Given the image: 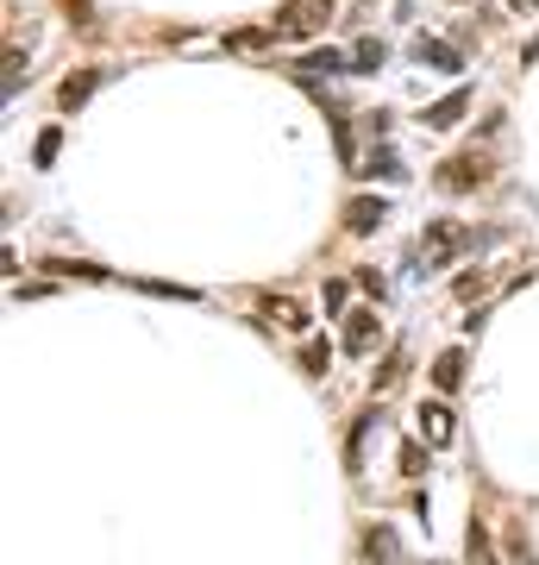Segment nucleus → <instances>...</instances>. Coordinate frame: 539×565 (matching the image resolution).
<instances>
[{"instance_id":"10","label":"nucleus","mask_w":539,"mask_h":565,"mask_svg":"<svg viewBox=\"0 0 539 565\" xmlns=\"http://www.w3.org/2000/svg\"><path fill=\"white\" fill-rule=\"evenodd\" d=\"M88 95H95V70H82V76L63 82V95H57V102H63V107H82Z\"/></svg>"},{"instance_id":"5","label":"nucleus","mask_w":539,"mask_h":565,"mask_svg":"<svg viewBox=\"0 0 539 565\" xmlns=\"http://www.w3.org/2000/svg\"><path fill=\"white\" fill-rule=\"evenodd\" d=\"M345 321H352V327H345V352H358V359H364V352H370V340H377V315H370V308H358V315H345Z\"/></svg>"},{"instance_id":"3","label":"nucleus","mask_w":539,"mask_h":565,"mask_svg":"<svg viewBox=\"0 0 539 565\" xmlns=\"http://www.w3.org/2000/svg\"><path fill=\"white\" fill-rule=\"evenodd\" d=\"M445 195H464V189H483L489 182V158L483 151H459L452 163H440V177H433Z\"/></svg>"},{"instance_id":"8","label":"nucleus","mask_w":539,"mask_h":565,"mask_svg":"<svg viewBox=\"0 0 539 565\" xmlns=\"http://www.w3.org/2000/svg\"><path fill=\"white\" fill-rule=\"evenodd\" d=\"M414 51H420V63H433V70H459V51H452V44H440V39H420Z\"/></svg>"},{"instance_id":"12","label":"nucleus","mask_w":539,"mask_h":565,"mask_svg":"<svg viewBox=\"0 0 539 565\" xmlns=\"http://www.w3.org/2000/svg\"><path fill=\"white\" fill-rule=\"evenodd\" d=\"M352 63H358V70H382V44H377V39H358Z\"/></svg>"},{"instance_id":"9","label":"nucleus","mask_w":539,"mask_h":565,"mask_svg":"<svg viewBox=\"0 0 539 565\" xmlns=\"http://www.w3.org/2000/svg\"><path fill=\"white\" fill-rule=\"evenodd\" d=\"M377 221H382V202H352L345 207V226H352V233H370Z\"/></svg>"},{"instance_id":"4","label":"nucleus","mask_w":539,"mask_h":565,"mask_svg":"<svg viewBox=\"0 0 539 565\" xmlns=\"http://www.w3.org/2000/svg\"><path fill=\"white\" fill-rule=\"evenodd\" d=\"M263 315H270L277 327H289V333H308V308H301L295 296H270V302H263Z\"/></svg>"},{"instance_id":"16","label":"nucleus","mask_w":539,"mask_h":565,"mask_svg":"<svg viewBox=\"0 0 539 565\" xmlns=\"http://www.w3.org/2000/svg\"><path fill=\"white\" fill-rule=\"evenodd\" d=\"M508 7H527V0H508Z\"/></svg>"},{"instance_id":"1","label":"nucleus","mask_w":539,"mask_h":565,"mask_svg":"<svg viewBox=\"0 0 539 565\" xmlns=\"http://www.w3.org/2000/svg\"><path fill=\"white\" fill-rule=\"evenodd\" d=\"M326 25H333V0H282L277 20H270V32L289 39V44H301V39H320Z\"/></svg>"},{"instance_id":"7","label":"nucleus","mask_w":539,"mask_h":565,"mask_svg":"<svg viewBox=\"0 0 539 565\" xmlns=\"http://www.w3.org/2000/svg\"><path fill=\"white\" fill-rule=\"evenodd\" d=\"M420 434H427L433 446H445V440H452V415H445L440 403H433V408H420Z\"/></svg>"},{"instance_id":"15","label":"nucleus","mask_w":539,"mask_h":565,"mask_svg":"<svg viewBox=\"0 0 539 565\" xmlns=\"http://www.w3.org/2000/svg\"><path fill=\"white\" fill-rule=\"evenodd\" d=\"M263 39H277V32H233V39H226V44H233V51H258Z\"/></svg>"},{"instance_id":"13","label":"nucleus","mask_w":539,"mask_h":565,"mask_svg":"<svg viewBox=\"0 0 539 565\" xmlns=\"http://www.w3.org/2000/svg\"><path fill=\"white\" fill-rule=\"evenodd\" d=\"M364 546H370V559H396V534H389V527H377Z\"/></svg>"},{"instance_id":"2","label":"nucleus","mask_w":539,"mask_h":565,"mask_svg":"<svg viewBox=\"0 0 539 565\" xmlns=\"http://www.w3.org/2000/svg\"><path fill=\"white\" fill-rule=\"evenodd\" d=\"M459 252H471V226H464V221H433V226H427V239H420L427 270H445Z\"/></svg>"},{"instance_id":"11","label":"nucleus","mask_w":539,"mask_h":565,"mask_svg":"<svg viewBox=\"0 0 539 565\" xmlns=\"http://www.w3.org/2000/svg\"><path fill=\"white\" fill-rule=\"evenodd\" d=\"M459 377H464V359H459V352H445V359L433 364V384H440V390H459Z\"/></svg>"},{"instance_id":"14","label":"nucleus","mask_w":539,"mask_h":565,"mask_svg":"<svg viewBox=\"0 0 539 565\" xmlns=\"http://www.w3.org/2000/svg\"><path fill=\"white\" fill-rule=\"evenodd\" d=\"M471 565H496V553H489V541H483V527H471Z\"/></svg>"},{"instance_id":"6","label":"nucleus","mask_w":539,"mask_h":565,"mask_svg":"<svg viewBox=\"0 0 539 565\" xmlns=\"http://www.w3.org/2000/svg\"><path fill=\"white\" fill-rule=\"evenodd\" d=\"M464 107H471V95L459 88V95H445V102H433V107H427V126H433V132H445V126H459V114H464Z\"/></svg>"}]
</instances>
